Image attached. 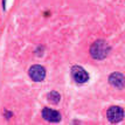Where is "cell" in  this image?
I'll list each match as a JSON object with an SVG mask.
<instances>
[{
    "instance_id": "obj_1",
    "label": "cell",
    "mask_w": 125,
    "mask_h": 125,
    "mask_svg": "<svg viewBox=\"0 0 125 125\" xmlns=\"http://www.w3.org/2000/svg\"><path fill=\"white\" fill-rule=\"evenodd\" d=\"M110 47L104 40H97L90 48V54L96 60H103L109 54Z\"/></svg>"
},
{
    "instance_id": "obj_2",
    "label": "cell",
    "mask_w": 125,
    "mask_h": 125,
    "mask_svg": "<svg viewBox=\"0 0 125 125\" xmlns=\"http://www.w3.org/2000/svg\"><path fill=\"white\" fill-rule=\"evenodd\" d=\"M71 77L74 78V81L76 83H80V84L85 83L89 80L88 73L80 65H75V67L71 68Z\"/></svg>"
},
{
    "instance_id": "obj_3",
    "label": "cell",
    "mask_w": 125,
    "mask_h": 125,
    "mask_svg": "<svg viewBox=\"0 0 125 125\" xmlns=\"http://www.w3.org/2000/svg\"><path fill=\"white\" fill-rule=\"evenodd\" d=\"M106 116H108V119L111 122V123H118L124 118V110L122 109L120 106H111L106 111Z\"/></svg>"
},
{
    "instance_id": "obj_4",
    "label": "cell",
    "mask_w": 125,
    "mask_h": 125,
    "mask_svg": "<svg viewBox=\"0 0 125 125\" xmlns=\"http://www.w3.org/2000/svg\"><path fill=\"white\" fill-rule=\"evenodd\" d=\"M28 74H29V76H31L33 81L41 82L46 77V69L40 64H34L29 68Z\"/></svg>"
},
{
    "instance_id": "obj_5",
    "label": "cell",
    "mask_w": 125,
    "mask_h": 125,
    "mask_svg": "<svg viewBox=\"0 0 125 125\" xmlns=\"http://www.w3.org/2000/svg\"><path fill=\"white\" fill-rule=\"evenodd\" d=\"M109 83L117 89H123L125 87V77L120 73H114L109 76Z\"/></svg>"
},
{
    "instance_id": "obj_6",
    "label": "cell",
    "mask_w": 125,
    "mask_h": 125,
    "mask_svg": "<svg viewBox=\"0 0 125 125\" xmlns=\"http://www.w3.org/2000/svg\"><path fill=\"white\" fill-rule=\"evenodd\" d=\"M42 117L44 119L49 120V122H60L61 119V115L59 111L53 109H48V108H44L42 110Z\"/></svg>"
},
{
    "instance_id": "obj_7",
    "label": "cell",
    "mask_w": 125,
    "mask_h": 125,
    "mask_svg": "<svg viewBox=\"0 0 125 125\" xmlns=\"http://www.w3.org/2000/svg\"><path fill=\"white\" fill-rule=\"evenodd\" d=\"M48 101L50 102V103H53V104H56V103H59L60 102V94L59 93H56V91H52V93H49L48 94Z\"/></svg>"
}]
</instances>
